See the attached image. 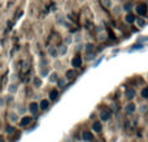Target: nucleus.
Returning <instances> with one entry per match:
<instances>
[{"label":"nucleus","instance_id":"f257e3e1","mask_svg":"<svg viewBox=\"0 0 148 142\" xmlns=\"http://www.w3.org/2000/svg\"><path fill=\"white\" fill-rule=\"evenodd\" d=\"M147 10H148V8H147L146 3H140V4L136 5V13H138V14L146 16L147 14Z\"/></svg>","mask_w":148,"mask_h":142},{"label":"nucleus","instance_id":"f03ea898","mask_svg":"<svg viewBox=\"0 0 148 142\" xmlns=\"http://www.w3.org/2000/svg\"><path fill=\"white\" fill-rule=\"evenodd\" d=\"M72 65L74 68H79V67H82V57L79 56V55H77V56H74L73 57V60H72Z\"/></svg>","mask_w":148,"mask_h":142},{"label":"nucleus","instance_id":"7ed1b4c3","mask_svg":"<svg viewBox=\"0 0 148 142\" xmlns=\"http://www.w3.org/2000/svg\"><path fill=\"white\" fill-rule=\"evenodd\" d=\"M110 117V112H109V110H105V108H103L101 111H100V119L103 120V121H107L108 119Z\"/></svg>","mask_w":148,"mask_h":142},{"label":"nucleus","instance_id":"20e7f679","mask_svg":"<svg viewBox=\"0 0 148 142\" xmlns=\"http://www.w3.org/2000/svg\"><path fill=\"white\" fill-rule=\"evenodd\" d=\"M82 138H83V141H86V142H92V141H94V136H92V133L88 132V130L83 132V134H82Z\"/></svg>","mask_w":148,"mask_h":142},{"label":"nucleus","instance_id":"39448f33","mask_svg":"<svg viewBox=\"0 0 148 142\" xmlns=\"http://www.w3.org/2000/svg\"><path fill=\"white\" fill-rule=\"evenodd\" d=\"M31 120H33V119H31L30 116H23L22 119L20 120V124H21V127H26V125H29V124H30V123H31Z\"/></svg>","mask_w":148,"mask_h":142},{"label":"nucleus","instance_id":"423d86ee","mask_svg":"<svg viewBox=\"0 0 148 142\" xmlns=\"http://www.w3.org/2000/svg\"><path fill=\"white\" fill-rule=\"evenodd\" d=\"M38 108H39V106L35 103V102H31V103L29 104V110H30V112L33 115H35L36 112H38Z\"/></svg>","mask_w":148,"mask_h":142},{"label":"nucleus","instance_id":"0eeeda50","mask_svg":"<svg viewBox=\"0 0 148 142\" xmlns=\"http://www.w3.org/2000/svg\"><path fill=\"white\" fill-rule=\"evenodd\" d=\"M8 117H9L10 123H17L18 121V115L16 114V112H10V114L8 115Z\"/></svg>","mask_w":148,"mask_h":142},{"label":"nucleus","instance_id":"6e6552de","mask_svg":"<svg viewBox=\"0 0 148 142\" xmlns=\"http://www.w3.org/2000/svg\"><path fill=\"white\" fill-rule=\"evenodd\" d=\"M125 21L127 23H133L134 21H135V16L131 14V13H127V14H126V17H125Z\"/></svg>","mask_w":148,"mask_h":142},{"label":"nucleus","instance_id":"1a4fd4ad","mask_svg":"<svg viewBox=\"0 0 148 142\" xmlns=\"http://www.w3.org/2000/svg\"><path fill=\"white\" fill-rule=\"evenodd\" d=\"M134 111H135V104L129 103L127 106H126V112H127V114H134Z\"/></svg>","mask_w":148,"mask_h":142},{"label":"nucleus","instance_id":"9d476101","mask_svg":"<svg viewBox=\"0 0 148 142\" xmlns=\"http://www.w3.org/2000/svg\"><path fill=\"white\" fill-rule=\"evenodd\" d=\"M92 129H94L95 132H100V130H101V124H100L99 121H95L94 124H92Z\"/></svg>","mask_w":148,"mask_h":142},{"label":"nucleus","instance_id":"9b49d317","mask_svg":"<svg viewBox=\"0 0 148 142\" xmlns=\"http://www.w3.org/2000/svg\"><path fill=\"white\" fill-rule=\"evenodd\" d=\"M59 97V91L55 89V90H51V93H49V98H51V101H55V99Z\"/></svg>","mask_w":148,"mask_h":142},{"label":"nucleus","instance_id":"f8f14e48","mask_svg":"<svg viewBox=\"0 0 148 142\" xmlns=\"http://www.w3.org/2000/svg\"><path fill=\"white\" fill-rule=\"evenodd\" d=\"M49 107V102L47 101V99H43V101L40 102V108L42 110H47Z\"/></svg>","mask_w":148,"mask_h":142},{"label":"nucleus","instance_id":"ddd939ff","mask_svg":"<svg viewBox=\"0 0 148 142\" xmlns=\"http://www.w3.org/2000/svg\"><path fill=\"white\" fill-rule=\"evenodd\" d=\"M33 83H34V86H36V88H40L42 86V80L39 77H35L34 78V81H33Z\"/></svg>","mask_w":148,"mask_h":142},{"label":"nucleus","instance_id":"4468645a","mask_svg":"<svg viewBox=\"0 0 148 142\" xmlns=\"http://www.w3.org/2000/svg\"><path fill=\"white\" fill-rule=\"evenodd\" d=\"M134 95H135V91L133 90V89H129L127 91H126V97H127L129 99H131V98H134Z\"/></svg>","mask_w":148,"mask_h":142},{"label":"nucleus","instance_id":"2eb2a0df","mask_svg":"<svg viewBox=\"0 0 148 142\" xmlns=\"http://www.w3.org/2000/svg\"><path fill=\"white\" fill-rule=\"evenodd\" d=\"M8 91H9V94H13L17 91V85H14V83H12V85L9 86V89H8Z\"/></svg>","mask_w":148,"mask_h":142},{"label":"nucleus","instance_id":"dca6fc26","mask_svg":"<svg viewBox=\"0 0 148 142\" xmlns=\"http://www.w3.org/2000/svg\"><path fill=\"white\" fill-rule=\"evenodd\" d=\"M140 94H142V98H146L147 99L148 98V88H144L143 90H142Z\"/></svg>","mask_w":148,"mask_h":142},{"label":"nucleus","instance_id":"f3484780","mask_svg":"<svg viewBox=\"0 0 148 142\" xmlns=\"http://www.w3.org/2000/svg\"><path fill=\"white\" fill-rule=\"evenodd\" d=\"M74 76H75V72H74V70H68L66 72V77L68 78H73Z\"/></svg>","mask_w":148,"mask_h":142},{"label":"nucleus","instance_id":"a211bd4d","mask_svg":"<svg viewBox=\"0 0 148 142\" xmlns=\"http://www.w3.org/2000/svg\"><path fill=\"white\" fill-rule=\"evenodd\" d=\"M49 81H51V82H56V81H57V74H56V73H52Z\"/></svg>","mask_w":148,"mask_h":142},{"label":"nucleus","instance_id":"6ab92c4d","mask_svg":"<svg viewBox=\"0 0 148 142\" xmlns=\"http://www.w3.org/2000/svg\"><path fill=\"white\" fill-rule=\"evenodd\" d=\"M136 22H138V25L140 26V28H143V26H146V21H144V20H142V18H139V20L136 21Z\"/></svg>","mask_w":148,"mask_h":142},{"label":"nucleus","instance_id":"aec40b11","mask_svg":"<svg viewBox=\"0 0 148 142\" xmlns=\"http://www.w3.org/2000/svg\"><path fill=\"white\" fill-rule=\"evenodd\" d=\"M92 50H94V46H92V44H87V46H86L87 54H88V52H92Z\"/></svg>","mask_w":148,"mask_h":142},{"label":"nucleus","instance_id":"412c9836","mask_svg":"<svg viewBox=\"0 0 148 142\" xmlns=\"http://www.w3.org/2000/svg\"><path fill=\"white\" fill-rule=\"evenodd\" d=\"M4 106H5V98L0 97V108H3Z\"/></svg>","mask_w":148,"mask_h":142},{"label":"nucleus","instance_id":"4be33fe9","mask_svg":"<svg viewBox=\"0 0 148 142\" xmlns=\"http://www.w3.org/2000/svg\"><path fill=\"white\" fill-rule=\"evenodd\" d=\"M5 132H7L8 134H9V133H13L14 132V128L13 127H7V130H5Z\"/></svg>","mask_w":148,"mask_h":142},{"label":"nucleus","instance_id":"5701e85b","mask_svg":"<svg viewBox=\"0 0 148 142\" xmlns=\"http://www.w3.org/2000/svg\"><path fill=\"white\" fill-rule=\"evenodd\" d=\"M49 54H51L52 56H56L57 52H56V50H55V48H49Z\"/></svg>","mask_w":148,"mask_h":142},{"label":"nucleus","instance_id":"b1692460","mask_svg":"<svg viewBox=\"0 0 148 142\" xmlns=\"http://www.w3.org/2000/svg\"><path fill=\"white\" fill-rule=\"evenodd\" d=\"M104 4H105V7H110L112 1H110V0H104Z\"/></svg>","mask_w":148,"mask_h":142},{"label":"nucleus","instance_id":"393cba45","mask_svg":"<svg viewBox=\"0 0 148 142\" xmlns=\"http://www.w3.org/2000/svg\"><path fill=\"white\" fill-rule=\"evenodd\" d=\"M138 48H143V46H142V44H140V46H139V44H135V46L131 48V51H134V50H138Z\"/></svg>","mask_w":148,"mask_h":142},{"label":"nucleus","instance_id":"a878e982","mask_svg":"<svg viewBox=\"0 0 148 142\" xmlns=\"http://www.w3.org/2000/svg\"><path fill=\"white\" fill-rule=\"evenodd\" d=\"M148 41V37H142V38H139V42H146Z\"/></svg>","mask_w":148,"mask_h":142},{"label":"nucleus","instance_id":"bb28decb","mask_svg":"<svg viewBox=\"0 0 148 142\" xmlns=\"http://www.w3.org/2000/svg\"><path fill=\"white\" fill-rule=\"evenodd\" d=\"M125 9L126 10H131V4H126L125 5Z\"/></svg>","mask_w":148,"mask_h":142},{"label":"nucleus","instance_id":"cd10ccee","mask_svg":"<svg viewBox=\"0 0 148 142\" xmlns=\"http://www.w3.org/2000/svg\"><path fill=\"white\" fill-rule=\"evenodd\" d=\"M7 102H13V97L12 95H8L7 97Z\"/></svg>","mask_w":148,"mask_h":142},{"label":"nucleus","instance_id":"c85d7f7f","mask_svg":"<svg viewBox=\"0 0 148 142\" xmlns=\"http://www.w3.org/2000/svg\"><path fill=\"white\" fill-rule=\"evenodd\" d=\"M65 51H66V48H65V46H62L61 50H60V54H65Z\"/></svg>","mask_w":148,"mask_h":142},{"label":"nucleus","instance_id":"c756f323","mask_svg":"<svg viewBox=\"0 0 148 142\" xmlns=\"http://www.w3.org/2000/svg\"><path fill=\"white\" fill-rule=\"evenodd\" d=\"M65 42H66V43H68V44H69V43H70V42H72V38H70V37H69V38H66V39H65Z\"/></svg>","mask_w":148,"mask_h":142},{"label":"nucleus","instance_id":"7c9ffc66","mask_svg":"<svg viewBox=\"0 0 148 142\" xmlns=\"http://www.w3.org/2000/svg\"><path fill=\"white\" fill-rule=\"evenodd\" d=\"M147 111V106H142V112H146Z\"/></svg>","mask_w":148,"mask_h":142},{"label":"nucleus","instance_id":"2f4dec72","mask_svg":"<svg viewBox=\"0 0 148 142\" xmlns=\"http://www.w3.org/2000/svg\"><path fill=\"white\" fill-rule=\"evenodd\" d=\"M59 85H60V86H62V85H64V81H62V80H61V81H59Z\"/></svg>","mask_w":148,"mask_h":142},{"label":"nucleus","instance_id":"473e14b6","mask_svg":"<svg viewBox=\"0 0 148 142\" xmlns=\"http://www.w3.org/2000/svg\"><path fill=\"white\" fill-rule=\"evenodd\" d=\"M0 142H3V140H1V138H0Z\"/></svg>","mask_w":148,"mask_h":142}]
</instances>
